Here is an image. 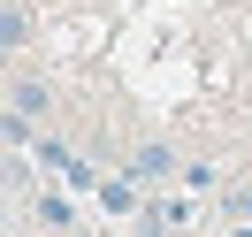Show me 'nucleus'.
<instances>
[{
  "mask_svg": "<svg viewBox=\"0 0 252 237\" xmlns=\"http://www.w3.org/2000/svg\"><path fill=\"white\" fill-rule=\"evenodd\" d=\"M123 176H130L138 191H168L176 176H184V153H176L168 138H138V145L123 153Z\"/></svg>",
  "mask_w": 252,
  "mask_h": 237,
  "instance_id": "nucleus-1",
  "label": "nucleus"
},
{
  "mask_svg": "<svg viewBox=\"0 0 252 237\" xmlns=\"http://www.w3.org/2000/svg\"><path fill=\"white\" fill-rule=\"evenodd\" d=\"M31 222L46 237H69L77 230V191H31Z\"/></svg>",
  "mask_w": 252,
  "mask_h": 237,
  "instance_id": "nucleus-2",
  "label": "nucleus"
},
{
  "mask_svg": "<svg viewBox=\"0 0 252 237\" xmlns=\"http://www.w3.org/2000/svg\"><path fill=\"white\" fill-rule=\"evenodd\" d=\"M8 107H16L23 123H46V107H54V92H46V84H38V77H16V84H8Z\"/></svg>",
  "mask_w": 252,
  "mask_h": 237,
  "instance_id": "nucleus-3",
  "label": "nucleus"
},
{
  "mask_svg": "<svg viewBox=\"0 0 252 237\" xmlns=\"http://www.w3.org/2000/svg\"><path fill=\"white\" fill-rule=\"evenodd\" d=\"M92 199L107 206V214H123V222H130V214H138V206H145V191L130 184V176H99V191H92Z\"/></svg>",
  "mask_w": 252,
  "mask_h": 237,
  "instance_id": "nucleus-4",
  "label": "nucleus"
},
{
  "mask_svg": "<svg viewBox=\"0 0 252 237\" xmlns=\"http://www.w3.org/2000/svg\"><path fill=\"white\" fill-rule=\"evenodd\" d=\"M31 46V8H0V62H16Z\"/></svg>",
  "mask_w": 252,
  "mask_h": 237,
  "instance_id": "nucleus-5",
  "label": "nucleus"
},
{
  "mask_svg": "<svg viewBox=\"0 0 252 237\" xmlns=\"http://www.w3.org/2000/svg\"><path fill=\"white\" fill-rule=\"evenodd\" d=\"M184 191H191V199L221 191V169H214V161H184Z\"/></svg>",
  "mask_w": 252,
  "mask_h": 237,
  "instance_id": "nucleus-6",
  "label": "nucleus"
},
{
  "mask_svg": "<svg viewBox=\"0 0 252 237\" xmlns=\"http://www.w3.org/2000/svg\"><path fill=\"white\" fill-rule=\"evenodd\" d=\"M229 237H252V222H237V230H229Z\"/></svg>",
  "mask_w": 252,
  "mask_h": 237,
  "instance_id": "nucleus-7",
  "label": "nucleus"
},
{
  "mask_svg": "<svg viewBox=\"0 0 252 237\" xmlns=\"http://www.w3.org/2000/svg\"><path fill=\"white\" fill-rule=\"evenodd\" d=\"M160 237H191V230H160Z\"/></svg>",
  "mask_w": 252,
  "mask_h": 237,
  "instance_id": "nucleus-8",
  "label": "nucleus"
},
{
  "mask_svg": "<svg viewBox=\"0 0 252 237\" xmlns=\"http://www.w3.org/2000/svg\"><path fill=\"white\" fill-rule=\"evenodd\" d=\"M69 237H84V230H69Z\"/></svg>",
  "mask_w": 252,
  "mask_h": 237,
  "instance_id": "nucleus-9",
  "label": "nucleus"
}]
</instances>
